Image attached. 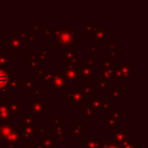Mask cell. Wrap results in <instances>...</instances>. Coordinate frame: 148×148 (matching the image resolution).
I'll return each mask as SVG.
<instances>
[{
    "mask_svg": "<svg viewBox=\"0 0 148 148\" xmlns=\"http://www.w3.org/2000/svg\"><path fill=\"white\" fill-rule=\"evenodd\" d=\"M73 127H75L77 130H83L84 128V123L83 121H75V124H74Z\"/></svg>",
    "mask_w": 148,
    "mask_h": 148,
    "instance_id": "b9f144b4",
    "label": "cell"
},
{
    "mask_svg": "<svg viewBox=\"0 0 148 148\" xmlns=\"http://www.w3.org/2000/svg\"><path fill=\"white\" fill-rule=\"evenodd\" d=\"M36 148H46V147H45L43 143H40V145H37V147H36Z\"/></svg>",
    "mask_w": 148,
    "mask_h": 148,
    "instance_id": "6f0895ef",
    "label": "cell"
},
{
    "mask_svg": "<svg viewBox=\"0 0 148 148\" xmlns=\"http://www.w3.org/2000/svg\"><path fill=\"white\" fill-rule=\"evenodd\" d=\"M111 114H112L111 117H112L113 119H116V120H117V119H120V118H121V111H119V110H113Z\"/></svg>",
    "mask_w": 148,
    "mask_h": 148,
    "instance_id": "74e56055",
    "label": "cell"
},
{
    "mask_svg": "<svg viewBox=\"0 0 148 148\" xmlns=\"http://www.w3.org/2000/svg\"><path fill=\"white\" fill-rule=\"evenodd\" d=\"M77 74H79L77 76L81 79H88V77H90L91 74H94V68L89 67L87 64H80Z\"/></svg>",
    "mask_w": 148,
    "mask_h": 148,
    "instance_id": "277c9868",
    "label": "cell"
},
{
    "mask_svg": "<svg viewBox=\"0 0 148 148\" xmlns=\"http://www.w3.org/2000/svg\"><path fill=\"white\" fill-rule=\"evenodd\" d=\"M39 60L42 61V62H44V64H46L47 61H49V56H47V50L44 47L43 50H42V53L39 54Z\"/></svg>",
    "mask_w": 148,
    "mask_h": 148,
    "instance_id": "4316f807",
    "label": "cell"
},
{
    "mask_svg": "<svg viewBox=\"0 0 148 148\" xmlns=\"http://www.w3.org/2000/svg\"><path fill=\"white\" fill-rule=\"evenodd\" d=\"M60 148H62V147H60Z\"/></svg>",
    "mask_w": 148,
    "mask_h": 148,
    "instance_id": "6125c7cd",
    "label": "cell"
},
{
    "mask_svg": "<svg viewBox=\"0 0 148 148\" xmlns=\"http://www.w3.org/2000/svg\"><path fill=\"white\" fill-rule=\"evenodd\" d=\"M32 92H34L35 95H42V89H35Z\"/></svg>",
    "mask_w": 148,
    "mask_h": 148,
    "instance_id": "db71d44e",
    "label": "cell"
},
{
    "mask_svg": "<svg viewBox=\"0 0 148 148\" xmlns=\"http://www.w3.org/2000/svg\"><path fill=\"white\" fill-rule=\"evenodd\" d=\"M0 121L2 124H7L10 121V114H9L8 108L6 105L0 106Z\"/></svg>",
    "mask_w": 148,
    "mask_h": 148,
    "instance_id": "7c38bea8",
    "label": "cell"
},
{
    "mask_svg": "<svg viewBox=\"0 0 148 148\" xmlns=\"http://www.w3.org/2000/svg\"><path fill=\"white\" fill-rule=\"evenodd\" d=\"M90 108L92 109V110H99L102 106H101V102L99 101H96V99H91L90 101Z\"/></svg>",
    "mask_w": 148,
    "mask_h": 148,
    "instance_id": "f546056e",
    "label": "cell"
},
{
    "mask_svg": "<svg viewBox=\"0 0 148 148\" xmlns=\"http://www.w3.org/2000/svg\"><path fill=\"white\" fill-rule=\"evenodd\" d=\"M105 56H106V59L110 60V59H112V58L116 57V52H114V51H112V52H106Z\"/></svg>",
    "mask_w": 148,
    "mask_h": 148,
    "instance_id": "f6af8a7d",
    "label": "cell"
},
{
    "mask_svg": "<svg viewBox=\"0 0 148 148\" xmlns=\"http://www.w3.org/2000/svg\"><path fill=\"white\" fill-rule=\"evenodd\" d=\"M86 30H84V34H86V36H92V35H95V28H91L90 27V22L89 21H87L86 22Z\"/></svg>",
    "mask_w": 148,
    "mask_h": 148,
    "instance_id": "cb8c5ba5",
    "label": "cell"
},
{
    "mask_svg": "<svg viewBox=\"0 0 148 148\" xmlns=\"http://www.w3.org/2000/svg\"><path fill=\"white\" fill-rule=\"evenodd\" d=\"M94 114V110L90 108V106H88L87 109H86V114H84V119L86 120H90V118H91V116Z\"/></svg>",
    "mask_w": 148,
    "mask_h": 148,
    "instance_id": "e575fe53",
    "label": "cell"
},
{
    "mask_svg": "<svg viewBox=\"0 0 148 148\" xmlns=\"http://www.w3.org/2000/svg\"><path fill=\"white\" fill-rule=\"evenodd\" d=\"M31 86H32L31 79H23V80H22V89L31 88Z\"/></svg>",
    "mask_w": 148,
    "mask_h": 148,
    "instance_id": "f1b7e54d",
    "label": "cell"
},
{
    "mask_svg": "<svg viewBox=\"0 0 148 148\" xmlns=\"http://www.w3.org/2000/svg\"><path fill=\"white\" fill-rule=\"evenodd\" d=\"M98 89H110L111 88V81L105 80V79H96L95 81V87Z\"/></svg>",
    "mask_w": 148,
    "mask_h": 148,
    "instance_id": "4fadbf2b",
    "label": "cell"
},
{
    "mask_svg": "<svg viewBox=\"0 0 148 148\" xmlns=\"http://www.w3.org/2000/svg\"><path fill=\"white\" fill-rule=\"evenodd\" d=\"M120 97H121V90L114 89V90L111 92V98H112V99H119Z\"/></svg>",
    "mask_w": 148,
    "mask_h": 148,
    "instance_id": "d6a6232c",
    "label": "cell"
},
{
    "mask_svg": "<svg viewBox=\"0 0 148 148\" xmlns=\"http://www.w3.org/2000/svg\"><path fill=\"white\" fill-rule=\"evenodd\" d=\"M90 51L91 52H95L96 51V44H95V42H91L90 43Z\"/></svg>",
    "mask_w": 148,
    "mask_h": 148,
    "instance_id": "f907efd6",
    "label": "cell"
},
{
    "mask_svg": "<svg viewBox=\"0 0 148 148\" xmlns=\"http://www.w3.org/2000/svg\"><path fill=\"white\" fill-rule=\"evenodd\" d=\"M53 76V69L52 68H42V69H39V72H38V77L39 79H42V80H44L46 83L51 80V77Z\"/></svg>",
    "mask_w": 148,
    "mask_h": 148,
    "instance_id": "8fae6325",
    "label": "cell"
},
{
    "mask_svg": "<svg viewBox=\"0 0 148 148\" xmlns=\"http://www.w3.org/2000/svg\"><path fill=\"white\" fill-rule=\"evenodd\" d=\"M95 97H96V101H99V99H101V96H99L98 94H97V95H96Z\"/></svg>",
    "mask_w": 148,
    "mask_h": 148,
    "instance_id": "680465c9",
    "label": "cell"
},
{
    "mask_svg": "<svg viewBox=\"0 0 148 148\" xmlns=\"http://www.w3.org/2000/svg\"><path fill=\"white\" fill-rule=\"evenodd\" d=\"M91 140H92V139H91V138H89V136H87V138H86V140H84V141H86V145H87V143H88V142H90V141H91Z\"/></svg>",
    "mask_w": 148,
    "mask_h": 148,
    "instance_id": "9f6ffc18",
    "label": "cell"
},
{
    "mask_svg": "<svg viewBox=\"0 0 148 148\" xmlns=\"http://www.w3.org/2000/svg\"><path fill=\"white\" fill-rule=\"evenodd\" d=\"M13 132H16V127H15V126H10V125H8V124L1 125V126H0V139H1L2 141H5L6 138H7L10 133H13Z\"/></svg>",
    "mask_w": 148,
    "mask_h": 148,
    "instance_id": "52a82bcc",
    "label": "cell"
},
{
    "mask_svg": "<svg viewBox=\"0 0 148 148\" xmlns=\"http://www.w3.org/2000/svg\"><path fill=\"white\" fill-rule=\"evenodd\" d=\"M17 37L24 42H28V32L27 31H17Z\"/></svg>",
    "mask_w": 148,
    "mask_h": 148,
    "instance_id": "836d02e7",
    "label": "cell"
},
{
    "mask_svg": "<svg viewBox=\"0 0 148 148\" xmlns=\"http://www.w3.org/2000/svg\"><path fill=\"white\" fill-rule=\"evenodd\" d=\"M46 148H49V147H51L52 145H53V142H52V139L51 138H49V136H46L45 139H44V143H43Z\"/></svg>",
    "mask_w": 148,
    "mask_h": 148,
    "instance_id": "60d3db41",
    "label": "cell"
},
{
    "mask_svg": "<svg viewBox=\"0 0 148 148\" xmlns=\"http://www.w3.org/2000/svg\"><path fill=\"white\" fill-rule=\"evenodd\" d=\"M71 104H79V105H83L84 104V95L82 91L80 90H74L72 91V96L69 99Z\"/></svg>",
    "mask_w": 148,
    "mask_h": 148,
    "instance_id": "8992f818",
    "label": "cell"
},
{
    "mask_svg": "<svg viewBox=\"0 0 148 148\" xmlns=\"http://www.w3.org/2000/svg\"><path fill=\"white\" fill-rule=\"evenodd\" d=\"M96 40L102 42L105 38V28L104 27H95V35Z\"/></svg>",
    "mask_w": 148,
    "mask_h": 148,
    "instance_id": "e0dca14e",
    "label": "cell"
},
{
    "mask_svg": "<svg viewBox=\"0 0 148 148\" xmlns=\"http://www.w3.org/2000/svg\"><path fill=\"white\" fill-rule=\"evenodd\" d=\"M71 96H72V90H69V89H66L65 91H64V98L65 99H71Z\"/></svg>",
    "mask_w": 148,
    "mask_h": 148,
    "instance_id": "7bdbcfd3",
    "label": "cell"
},
{
    "mask_svg": "<svg viewBox=\"0 0 148 148\" xmlns=\"http://www.w3.org/2000/svg\"><path fill=\"white\" fill-rule=\"evenodd\" d=\"M28 40H29V42H32V43H34V42L36 40L35 36H34V35H32L31 32H28Z\"/></svg>",
    "mask_w": 148,
    "mask_h": 148,
    "instance_id": "c3c4849f",
    "label": "cell"
},
{
    "mask_svg": "<svg viewBox=\"0 0 148 148\" xmlns=\"http://www.w3.org/2000/svg\"><path fill=\"white\" fill-rule=\"evenodd\" d=\"M8 88H10V89H22V80H18V79L12 80L8 84Z\"/></svg>",
    "mask_w": 148,
    "mask_h": 148,
    "instance_id": "ac0fdd59",
    "label": "cell"
},
{
    "mask_svg": "<svg viewBox=\"0 0 148 148\" xmlns=\"http://www.w3.org/2000/svg\"><path fill=\"white\" fill-rule=\"evenodd\" d=\"M111 136H112V143H116V145L119 146V145L125 140L126 134L123 133V132H112Z\"/></svg>",
    "mask_w": 148,
    "mask_h": 148,
    "instance_id": "9a60e30c",
    "label": "cell"
},
{
    "mask_svg": "<svg viewBox=\"0 0 148 148\" xmlns=\"http://www.w3.org/2000/svg\"><path fill=\"white\" fill-rule=\"evenodd\" d=\"M86 64H87L89 67H92L94 64H95V60H94V59H86Z\"/></svg>",
    "mask_w": 148,
    "mask_h": 148,
    "instance_id": "7dc6e473",
    "label": "cell"
},
{
    "mask_svg": "<svg viewBox=\"0 0 148 148\" xmlns=\"http://www.w3.org/2000/svg\"><path fill=\"white\" fill-rule=\"evenodd\" d=\"M5 141H7V143H15V142L17 141V132H13V133H10V134L6 138Z\"/></svg>",
    "mask_w": 148,
    "mask_h": 148,
    "instance_id": "d4e9b609",
    "label": "cell"
},
{
    "mask_svg": "<svg viewBox=\"0 0 148 148\" xmlns=\"http://www.w3.org/2000/svg\"><path fill=\"white\" fill-rule=\"evenodd\" d=\"M27 60H28V64H29L30 68H36L37 64L39 61V54L36 53V52H30V53L27 54Z\"/></svg>",
    "mask_w": 148,
    "mask_h": 148,
    "instance_id": "30bf717a",
    "label": "cell"
},
{
    "mask_svg": "<svg viewBox=\"0 0 148 148\" xmlns=\"http://www.w3.org/2000/svg\"><path fill=\"white\" fill-rule=\"evenodd\" d=\"M101 62L103 65V68H111V60H108L106 58L101 59Z\"/></svg>",
    "mask_w": 148,
    "mask_h": 148,
    "instance_id": "8d00e7d4",
    "label": "cell"
},
{
    "mask_svg": "<svg viewBox=\"0 0 148 148\" xmlns=\"http://www.w3.org/2000/svg\"><path fill=\"white\" fill-rule=\"evenodd\" d=\"M69 135L71 136H76V130H75V127H69Z\"/></svg>",
    "mask_w": 148,
    "mask_h": 148,
    "instance_id": "bcb514c9",
    "label": "cell"
},
{
    "mask_svg": "<svg viewBox=\"0 0 148 148\" xmlns=\"http://www.w3.org/2000/svg\"><path fill=\"white\" fill-rule=\"evenodd\" d=\"M106 148H119V146L118 145H116V143H110V145H108V147Z\"/></svg>",
    "mask_w": 148,
    "mask_h": 148,
    "instance_id": "f5cc1de1",
    "label": "cell"
},
{
    "mask_svg": "<svg viewBox=\"0 0 148 148\" xmlns=\"http://www.w3.org/2000/svg\"><path fill=\"white\" fill-rule=\"evenodd\" d=\"M105 123H106V125H108V126H110V127H111V126L113 127V126H116V125H117V120H116V119H113L112 117H108V118L105 119Z\"/></svg>",
    "mask_w": 148,
    "mask_h": 148,
    "instance_id": "d590c367",
    "label": "cell"
},
{
    "mask_svg": "<svg viewBox=\"0 0 148 148\" xmlns=\"http://www.w3.org/2000/svg\"><path fill=\"white\" fill-rule=\"evenodd\" d=\"M53 133H54L56 135H58L60 142L64 141V136H62L64 131H62V127H60V126H54V127H53Z\"/></svg>",
    "mask_w": 148,
    "mask_h": 148,
    "instance_id": "7402d4cb",
    "label": "cell"
},
{
    "mask_svg": "<svg viewBox=\"0 0 148 148\" xmlns=\"http://www.w3.org/2000/svg\"><path fill=\"white\" fill-rule=\"evenodd\" d=\"M73 37L74 35L68 30V27H65L62 30H60L57 35H56V40L64 46H68L72 44L73 42Z\"/></svg>",
    "mask_w": 148,
    "mask_h": 148,
    "instance_id": "6da1fadb",
    "label": "cell"
},
{
    "mask_svg": "<svg viewBox=\"0 0 148 148\" xmlns=\"http://www.w3.org/2000/svg\"><path fill=\"white\" fill-rule=\"evenodd\" d=\"M32 25H34V31H42V27H39L36 21L32 22Z\"/></svg>",
    "mask_w": 148,
    "mask_h": 148,
    "instance_id": "ee69618b",
    "label": "cell"
},
{
    "mask_svg": "<svg viewBox=\"0 0 148 148\" xmlns=\"http://www.w3.org/2000/svg\"><path fill=\"white\" fill-rule=\"evenodd\" d=\"M66 83H67V81L64 77V75H53L51 77V80L47 82V87H49V89H53V88L59 89Z\"/></svg>",
    "mask_w": 148,
    "mask_h": 148,
    "instance_id": "7a4b0ae2",
    "label": "cell"
},
{
    "mask_svg": "<svg viewBox=\"0 0 148 148\" xmlns=\"http://www.w3.org/2000/svg\"><path fill=\"white\" fill-rule=\"evenodd\" d=\"M82 92H83V95L84 94H87V95H94L95 94V88L91 84H86L84 88H83V90H82Z\"/></svg>",
    "mask_w": 148,
    "mask_h": 148,
    "instance_id": "484cf974",
    "label": "cell"
},
{
    "mask_svg": "<svg viewBox=\"0 0 148 148\" xmlns=\"http://www.w3.org/2000/svg\"><path fill=\"white\" fill-rule=\"evenodd\" d=\"M76 76H77V69H75V68L66 69L65 73H64V77L66 79L67 82H72V81H74Z\"/></svg>",
    "mask_w": 148,
    "mask_h": 148,
    "instance_id": "5bb4252c",
    "label": "cell"
},
{
    "mask_svg": "<svg viewBox=\"0 0 148 148\" xmlns=\"http://www.w3.org/2000/svg\"><path fill=\"white\" fill-rule=\"evenodd\" d=\"M105 45H106V47H111V49H114V47H116V43H114V42H113V43L108 42Z\"/></svg>",
    "mask_w": 148,
    "mask_h": 148,
    "instance_id": "816d5d0a",
    "label": "cell"
},
{
    "mask_svg": "<svg viewBox=\"0 0 148 148\" xmlns=\"http://www.w3.org/2000/svg\"><path fill=\"white\" fill-rule=\"evenodd\" d=\"M10 62V58H7L5 54H0V66L5 67Z\"/></svg>",
    "mask_w": 148,
    "mask_h": 148,
    "instance_id": "83f0119b",
    "label": "cell"
},
{
    "mask_svg": "<svg viewBox=\"0 0 148 148\" xmlns=\"http://www.w3.org/2000/svg\"><path fill=\"white\" fill-rule=\"evenodd\" d=\"M75 148H79V147H75Z\"/></svg>",
    "mask_w": 148,
    "mask_h": 148,
    "instance_id": "94428289",
    "label": "cell"
},
{
    "mask_svg": "<svg viewBox=\"0 0 148 148\" xmlns=\"http://www.w3.org/2000/svg\"><path fill=\"white\" fill-rule=\"evenodd\" d=\"M18 110H20V105H18L16 102H12V103H10V105H9L8 112H9V113H12L13 116H16Z\"/></svg>",
    "mask_w": 148,
    "mask_h": 148,
    "instance_id": "d6986e66",
    "label": "cell"
},
{
    "mask_svg": "<svg viewBox=\"0 0 148 148\" xmlns=\"http://www.w3.org/2000/svg\"><path fill=\"white\" fill-rule=\"evenodd\" d=\"M111 72H112V69H111V68H102V69H101L102 79L110 80V79H111Z\"/></svg>",
    "mask_w": 148,
    "mask_h": 148,
    "instance_id": "603a6c76",
    "label": "cell"
},
{
    "mask_svg": "<svg viewBox=\"0 0 148 148\" xmlns=\"http://www.w3.org/2000/svg\"><path fill=\"white\" fill-rule=\"evenodd\" d=\"M120 145H121V148H136V145L132 143L131 138H125V140Z\"/></svg>",
    "mask_w": 148,
    "mask_h": 148,
    "instance_id": "ffe728a7",
    "label": "cell"
},
{
    "mask_svg": "<svg viewBox=\"0 0 148 148\" xmlns=\"http://www.w3.org/2000/svg\"><path fill=\"white\" fill-rule=\"evenodd\" d=\"M42 31H43V34L45 35V36H50V35H52V29H51V27H42Z\"/></svg>",
    "mask_w": 148,
    "mask_h": 148,
    "instance_id": "f35d334b",
    "label": "cell"
},
{
    "mask_svg": "<svg viewBox=\"0 0 148 148\" xmlns=\"http://www.w3.org/2000/svg\"><path fill=\"white\" fill-rule=\"evenodd\" d=\"M106 147H108V143H106V142H102V143L99 142V143L96 146V148H106Z\"/></svg>",
    "mask_w": 148,
    "mask_h": 148,
    "instance_id": "681fc988",
    "label": "cell"
},
{
    "mask_svg": "<svg viewBox=\"0 0 148 148\" xmlns=\"http://www.w3.org/2000/svg\"><path fill=\"white\" fill-rule=\"evenodd\" d=\"M31 124H32V118L31 117H28V116H24L23 117V121H22V127L30 126Z\"/></svg>",
    "mask_w": 148,
    "mask_h": 148,
    "instance_id": "4dcf8cb0",
    "label": "cell"
},
{
    "mask_svg": "<svg viewBox=\"0 0 148 148\" xmlns=\"http://www.w3.org/2000/svg\"><path fill=\"white\" fill-rule=\"evenodd\" d=\"M9 74H10V69H2V68H0V89L8 86Z\"/></svg>",
    "mask_w": 148,
    "mask_h": 148,
    "instance_id": "9c48e42d",
    "label": "cell"
},
{
    "mask_svg": "<svg viewBox=\"0 0 148 148\" xmlns=\"http://www.w3.org/2000/svg\"><path fill=\"white\" fill-rule=\"evenodd\" d=\"M64 54H65V58H72V57H74V47L72 45L65 46Z\"/></svg>",
    "mask_w": 148,
    "mask_h": 148,
    "instance_id": "44dd1931",
    "label": "cell"
},
{
    "mask_svg": "<svg viewBox=\"0 0 148 148\" xmlns=\"http://www.w3.org/2000/svg\"><path fill=\"white\" fill-rule=\"evenodd\" d=\"M53 124H54V126H60V127H62V125H64V117H62V116L56 117V118L53 119Z\"/></svg>",
    "mask_w": 148,
    "mask_h": 148,
    "instance_id": "1f68e13d",
    "label": "cell"
},
{
    "mask_svg": "<svg viewBox=\"0 0 148 148\" xmlns=\"http://www.w3.org/2000/svg\"><path fill=\"white\" fill-rule=\"evenodd\" d=\"M6 148H16V145L15 143H7Z\"/></svg>",
    "mask_w": 148,
    "mask_h": 148,
    "instance_id": "11a10c76",
    "label": "cell"
},
{
    "mask_svg": "<svg viewBox=\"0 0 148 148\" xmlns=\"http://www.w3.org/2000/svg\"><path fill=\"white\" fill-rule=\"evenodd\" d=\"M47 133H49L47 126H45V127H34L32 128V135H35V136H44V138H46Z\"/></svg>",
    "mask_w": 148,
    "mask_h": 148,
    "instance_id": "2e32d148",
    "label": "cell"
},
{
    "mask_svg": "<svg viewBox=\"0 0 148 148\" xmlns=\"http://www.w3.org/2000/svg\"><path fill=\"white\" fill-rule=\"evenodd\" d=\"M0 25H1V23H0ZM0 35H1V30H0Z\"/></svg>",
    "mask_w": 148,
    "mask_h": 148,
    "instance_id": "91938a15",
    "label": "cell"
},
{
    "mask_svg": "<svg viewBox=\"0 0 148 148\" xmlns=\"http://www.w3.org/2000/svg\"><path fill=\"white\" fill-rule=\"evenodd\" d=\"M6 43H7V46L10 47L12 52H15V53H16V52H21V50H22V44H21V42H20L18 39L8 36V37L6 38Z\"/></svg>",
    "mask_w": 148,
    "mask_h": 148,
    "instance_id": "5b68a950",
    "label": "cell"
},
{
    "mask_svg": "<svg viewBox=\"0 0 148 148\" xmlns=\"http://www.w3.org/2000/svg\"><path fill=\"white\" fill-rule=\"evenodd\" d=\"M101 106L105 110H111V102L109 101H104V102H101Z\"/></svg>",
    "mask_w": 148,
    "mask_h": 148,
    "instance_id": "ab89813d",
    "label": "cell"
},
{
    "mask_svg": "<svg viewBox=\"0 0 148 148\" xmlns=\"http://www.w3.org/2000/svg\"><path fill=\"white\" fill-rule=\"evenodd\" d=\"M43 101H32L31 104L27 106L28 110L32 111V114H40L43 110H47V105H43Z\"/></svg>",
    "mask_w": 148,
    "mask_h": 148,
    "instance_id": "3957f363",
    "label": "cell"
},
{
    "mask_svg": "<svg viewBox=\"0 0 148 148\" xmlns=\"http://www.w3.org/2000/svg\"><path fill=\"white\" fill-rule=\"evenodd\" d=\"M117 69L120 72L123 77H131V73H132L131 64H118Z\"/></svg>",
    "mask_w": 148,
    "mask_h": 148,
    "instance_id": "ba28073f",
    "label": "cell"
}]
</instances>
